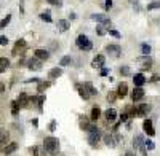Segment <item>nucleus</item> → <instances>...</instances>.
Masks as SVG:
<instances>
[{"label":"nucleus","mask_w":160,"mask_h":156,"mask_svg":"<svg viewBox=\"0 0 160 156\" xmlns=\"http://www.w3.org/2000/svg\"><path fill=\"white\" fill-rule=\"evenodd\" d=\"M128 116H130V115H128V113H123V115H122V123H123V121H127V120H128Z\"/></svg>","instance_id":"37998d69"},{"label":"nucleus","mask_w":160,"mask_h":156,"mask_svg":"<svg viewBox=\"0 0 160 156\" xmlns=\"http://www.w3.org/2000/svg\"><path fill=\"white\" fill-rule=\"evenodd\" d=\"M50 86V83H40V86H38V91H43V89H47Z\"/></svg>","instance_id":"a19ab883"},{"label":"nucleus","mask_w":160,"mask_h":156,"mask_svg":"<svg viewBox=\"0 0 160 156\" xmlns=\"http://www.w3.org/2000/svg\"><path fill=\"white\" fill-rule=\"evenodd\" d=\"M142 97H144V89L139 88V86H136L135 89H133V93H131L133 102H139V100H142Z\"/></svg>","instance_id":"9d476101"},{"label":"nucleus","mask_w":160,"mask_h":156,"mask_svg":"<svg viewBox=\"0 0 160 156\" xmlns=\"http://www.w3.org/2000/svg\"><path fill=\"white\" fill-rule=\"evenodd\" d=\"M142 129H144V132L148 134L149 137H154V135H155V129H154L151 120H144V123H142Z\"/></svg>","instance_id":"1a4fd4ad"},{"label":"nucleus","mask_w":160,"mask_h":156,"mask_svg":"<svg viewBox=\"0 0 160 156\" xmlns=\"http://www.w3.org/2000/svg\"><path fill=\"white\" fill-rule=\"evenodd\" d=\"M72 64V57L71 56H64V57H61V61H59V66L61 67H68V66H71Z\"/></svg>","instance_id":"a878e982"},{"label":"nucleus","mask_w":160,"mask_h":156,"mask_svg":"<svg viewBox=\"0 0 160 156\" xmlns=\"http://www.w3.org/2000/svg\"><path fill=\"white\" fill-rule=\"evenodd\" d=\"M93 21H96V22H101V24H104L106 25V29L109 30V27L112 25V22H111V19L108 18V15H101V13H95V15H91L90 16Z\"/></svg>","instance_id":"39448f33"},{"label":"nucleus","mask_w":160,"mask_h":156,"mask_svg":"<svg viewBox=\"0 0 160 156\" xmlns=\"http://www.w3.org/2000/svg\"><path fill=\"white\" fill-rule=\"evenodd\" d=\"M157 8H160V0H154V2L148 3V10H149V11H151V10H157Z\"/></svg>","instance_id":"c756f323"},{"label":"nucleus","mask_w":160,"mask_h":156,"mask_svg":"<svg viewBox=\"0 0 160 156\" xmlns=\"http://www.w3.org/2000/svg\"><path fill=\"white\" fill-rule=\"evenodd\" d=\"M0 45H2V46L8 45V38H7L5 35H2V37H0Z\"/></svg>","instance_id":"f704fd0d"},{"label":"nucleus","mask_w":160,"mask_h":156,"mask_svg":"<svg viewBox=\"0 0 160 156\" xmlns=\"http://www.w3.org/2000/svg\"><path fill=\"white\" fill-rule=\"evenodd\" d=\"M99 116H101V108H99V107H93V108H91V115H90L91 121H96Z\"/></svg>","instance_id":"4be33fe9"},{"label":"nucleus","mask_w":160,"mask_h":156,"mask_svg":"<svg viewBox=\"0 0 160 156\" xmlns=\"http://www.w3.org/2000/svg\"><path fill=\"white\" fill-rule=\"evenodd\" d=\"M117 142H122V135L120 134H104V144L114 148L117 145Z\"/></svg>","instance_id":"20e7f679"},{"label":"nucleus","mask_w":160,"mask_h":156,"mask_svg":"<svg viewBox=\"0 0 160 156\" xmlns=\"http://www.w3.org/2000/svg\"><path fill=\"white\" fill-rule=\"evenodd\" d=\"M48 3H51V5H55V7H61V0H47Z\"/></svg>","instance_id":"4c0bfd02"},{"label":"nucleus","mask_w":160,"mask_h":156,"mask_svg":"<svg viewBox=\"0 0 160 156\" xmlns=\"http://www.w3.org/2000/svg\"><path fill=\"white\" fill-rule=\"evenodd\" d=\"M16 148H18V144H16V142H11V144H8V145L3 148V153H5V154H10V153H13V151H16Z\"/></svg>","instance_id":"5701e85b"},{"label":"nucleus","mask_w":160,"mask_h":156,"mask_svg":"<svg viewBox=\"0 0 160 156\" xmlns=\"http://www.w3.org/2000/svg\"><path fill=\"white\" fill-rule=\"evenodd\" d=\"M128 94V85L125 81H122L118 86H117V96L118 97H125Z\"/></svg>","instance_id":"dca6fc26"},{"label":"nucleus","mask_w":160,"mask_h":156,"mask_svg":"<svg viewBox=\"0 0 160 156\" xmlns=\"http://www.w3.org/2000/svg\"><path fill=\"white\" fill-rule=\"evenodd\" d=\"M75 45H77L78 49H82V51H90V49L93 48V45H91V42H90V38H88L87 35H83V34L77 37Z\"/></svg>","instance_id":"7ed1b4c3"},{"label":"nucleus","mask_w":160,"mask_h":156,"mask_svg":"<svg viewBox=\"0 0 160 156\" xmlns=\"http://www.w3.org/2000/svg\"><path fill=\"white\" fill-rule=\"evenodd\" d=\"M26 42L24 40H18L16 43H15V48H13V51H11V54L13 56H18V54H22L24 53V49H26Z\"/></svg>","instance_id":"0eeeda50"},{"label":"nucleus","mask_w":160,"mask_h":156,"mask_svg":"<svg viewBox=\"0 0 160 156\" xmlns=\"http://www.w3.org/2000/svg\"><path fill=\"white\" fill-rule=\"evenodd\" d=\"M42 62H43V61H40V59H37V57L29 59V61H28V67H29L31 70H40V69H42Z\"/></svg>","instance_id":"9b49d317"},{"label":"nucleus","mask_w":160,"mask_h":156,"mask_svg":"<svg viewBox=\"0 0 160 156\" xmlns=\"http://www.w3.org/2000/svg\"><path fill=\"white\" fill-rule=\"evenodd\" d=\"M7 140H8V132L5 129H2V132H0V142H2V145L7 144Z\"/></svg>","instance_id":"7c9ffc66"},{"label":"nucleus","mask_w":160,"mask_h":156,"mask_svg":"<svg viewBox=\"0 0 160 156\" xmlns=\"http://www.w3.org/2000/svg\"><path fill=\"white\" fill-rule=\"evenodd\" d=\"M83 86H85V89L90 93V96H96L98 94V91L95 89V86H93V83H90V81H87V83H83Z\"/></svg>","instance_id":"393cba45"},{"label":"nucleus","mask_w":160,"mask_h":156,"mask_svg":"<svg viewBox=\"0 0 160 156\" xmlns=\"http://www.w3.org/2000/svg\"><path fill=\"white\" fill-rule=\"evenodd\" d=\"M102 27H104V25H99V27H98V30H96V32H98V35H104L106 32H109L108 29H102Z\"/></svg>","instance_id":"e433bc0d"},{"label":"nucleus","mask_w":160,"mask_h":156,"mask_svg":"<svg viewBox=\"0 0 160 156\" xmlns=\"http://www.w3.org/2000/svg\"><path fill=\"white\" fill-rule=\"evenodd\" d=\"M130 2H131L133 5H136V7H138V0H130Z\"/></svg>","instance_id":"de8ad7c7"},{"label":"nucleus","mask_w":160,"mask_h":156,"mask_svg":"<svg viewBox=\"0 0 160 156\" xmlns=\"http://www.w3.org/2000/svg\"><path fill=\"white\" fill-rule=\"evenodd\" d=\"M34 56H35L37 59H40V61H47V59L50 57V53H48L47 49L38 48V49H35V51H34Z\"/></svg>","instance_id":"ddd939ff"},{"label":"nucleus","mask_w":160,"mask_h":156,"mask_svg":"<svg viewBox=\"0 0 160 156\" xmlns=\"http://www.w3.org/2000/svg\"><path fill=\"white\" fill-rule=\"evenodd\" d=\"M75 88H77V91H78L80 97H82L83 100H88V99L91 97V96H90V93L85 89V86H83V85H80V83H78V85H75Z\"/></svg>","instance_id":"f3484780"},{"label":"nucleus","mask_w":160,"mask_h":156,"mask_svg":"<svg viewBox=\"0 0 160 156\" xmlns=\"http://www.w3.org/2000/svg\"><path fill=\"white\" fill-rule=\"evenodd\" d=\"M50 131H56V121L55 120L50 123Z\"/></svg>","instance_id":"79ce46f5"},{"label":"nucleus","mask_w":160,"mask_h":156,"mask_svg":"<svg viewBox=\"0 0 160 156\" xmlns=\"http://www.w3.org/2000/svg\"><path fill=\"white\" fill-rule=\"evenodd\" d=\"M101 139V132L99 131H93V132H88V144L91 147H96L98 142Z\"/></svg>","instance_id":"6e6552de"},{"label":"nucleus","mask_w":160,"mask_h":156,"mask_svg":"<svg viewBox=\"0 0 160 156\" xmlns=\"http://www.w3.org/2000/svg\"><path fill=\"white\" fill-rule=\"evenodd\" d=\"M104 116H106V121L112 123V121L117 120V110L115 108H108V110L104 112Z\"/></svg>","instance_id":"4468645a"},{"label":"nucleus","mask_w":160,"mask_h":156,"mask_svg":"<svg viewBox=\"0 0 160 156\" xmlns=\"http://www.w3.org/2000/svg\"><path fill=\"white\" fill-rule=\"evenodd\" d=\"M108 73H109V70H108V69H102V70H101V75H102V76H106Z\"/></svg>","instance_id":"a18cd8bd"},{"label":"nucleus","mask_w":160,"mask_h":156,"mask_svg":"<svg viewBox=\"0 0 160 156\" xmlns=\"http://www.w3.org/2000/svg\"><path fill=\"white\" fill-rule=\"evenodd\" d=\"M19 108H21V105H19L18 100L11 103V113H13V115H18V110H19Z\"/></svg>","instance_id":"2f4dec72"},{"label":"nucleus","mask_w":160,"mask_h":156,"mask_svg":"<svg viewBox=\"0 0 160 156\" xmlns=\"http://www.w3.org/2000/svg\"><path fill=\"white\" fill-rule=\"evenodd\" d=\"M106 51H108L109 54H112L114 57H117L120 53H122V48H120V45H108L106 46Z\"/></svg>","instance_id":"f8f14e48"},{"label":"nucleus","mask_w":160,"mask_h":156,"mask_svg":"<svg viewBox=\"0 0 160 156\" xmlns=\"http://www.w3.org/2000/svg\"><path fill=\"white\" fill-rule=\"evenodd\" d=\"M141 51H142V56H149L151 54V46L148 43H142L141 45Z\"/></svg>","instance_id":"cd10ccee"},{"label":"nucleus","mask_w":160,"mask_h":156,"mask_svg":"<svg viewBox=\"0 0 160 156\" xmlns=\"http://www.w3.org/2000/svg\"><path fill=\"white\" fill-rule=\"evenodd\" d=\"M125 156H135V153H133V151H127Z\"/></svg>","instance_id":"49530a36"},{"label":"nucleus","mask_w":160,"mask_h":156,"mask_svg":"<svg viewBox=\"0 0 160 156\" xmlns=\"http://www.w3.org/2000/svg\"><path fill=\"white\" fill-rule=\"evenodd\" d=\"M138 62L142 66V69H151V67H152V59H151L149 56H142V57H139Z\"/></svg>","instance_id":"6ab92c4d"},{"label":"nucleus","mask_w":160,"mask_h":156,"mask_svg":"<svg viewBox=\"0 0 160 156\" xmlns=\"http://www.w3.org/2000/svg\"><path fill=\"white\" fill-rule=\"evenodd\" d=\"M148 81L146 80V76L142 75V73H136L135 76H133V83H135V86H139V88H142V85Z\"/></svg>","instance_id":"a211bd4d"},{"label":"nucleus","mask_w":160,"mask_h":156,"mask_svg":"<svg viewBox=\"0 0 160 156\" xmlns=\"http://www.w3.org/2000/svg\"><path fill=\"white\" fill-rule=\"evenodd\" d=\"M120 73L122 75H130V67H122L120 69Z\"/></svg>","instance_id":"ea45409f"},{"label":"nucleus","mask_w":160,"mask_h":156,"mask_svg":"<svg viewBox=\"0 0 160 156\" xmlns=\"http://www.w3.org/2000/svg\"><path fill=\"white\" fill-rule=\"evenodd\" d=\"M45 147L43 145H35V147H32V150H31V153H32V156H45Z\"/></svg>","instance_id":"aec40b11"},{"label":"nucleus","mask_w":160,"mask_h":156,"mask_svg":"<svg viewBox=\"0 0 160 156\" xmlns=\"http://www.w3.org/2000/svg\"><path fill=\"white\" fill-rule=\"evenodd\" d=\"M58 29H59V32H66V30L69 29V21L59 19V21H58Z\"/></svg>","instance_id":"b1692460"},{"label":"nucleus","mask_w":160,"mask_h":156,"mask_svg":"<svg viewBox=\"0 0 160 156\" xmlns=\"http://www.w3.org/2000/svg\"><path fill=\"white\" fill-rule=\"evenodd\" d=\"M8 67H10V61H8L7 57H2V59H0V72L3 73Z\"/></svg>","instance_id":"bb28decb"},{"label":"nucleus","mask_w":160,"mask_h":156,"mask_svg":"<svg viewBox=\"0 0 160 156\" xmlns=\"http://www.w3.org/2000/svg\"><path fill=\"white\" fill-rule=\"evenodd\" d=\"M104 62H106V57L102 56V54H98L95 59L91 61V67H95V69H99V67H102L104 66Z\"/></svg>","instance_id":"2eb2a0df"},{"label":"nucleus","mask_w":160,"mask_h":156,"mask_svg":"<svg viewBox=\"0 0 160 156\" xmlns=\"http://www.w3.org/2000/svg\"><path fill=\"white\" fill-rule=\"evenodd\" d=\"M104 8L109 11V10L112 8V0H106V2H104Z\"/></svg>","instance_id":"c9c22d12"},{"label":"nucleus","mask_w":160,"mask_h":156,"mask_svg":"<svg viewBox=\"0 0 160 156\" xmlns=\"http://www.w3.org/2000/svg\"><path fill=\"white\" fill-rule=\"evenodd\" d=\"M133 148L135 151H141L142 156H148V148H146V139L139 134V135H135L133 139Z\"/></svg>","instance_id":"f257e3e1"},{"label":"nucleus","mask_w":160,"mask_h":156,"mask_svg":"<svg viewBox=\"0 0 160 156\" xmlns=\"http://www.w3.org/2000/svg\"><path fill=\"white\" fill-rule=\"evenodd\" d=\"M43 147H45V150H47L48 153H56L58 148H59V142H58L56 137H51V135H50V137H45Z\"/></svg>","instance_id":"f03ea898"},{"label":"nucleus","mask_w":160,"mask_h":156,"mask_svg":"<svg viewBox=\"0 0 160 156\" xmlns=\"http://www.w3.org/2000/svg\"><path fill=\"white\" fill-rule=\"evenodd\" d=\"M40 19L45 21V22H51V21H53V19H51V15H50V11H43L42 15H40Z\"/></svg>","instance_id":"c85d7f7f"},{"label":"nucleus","mask_w":160,"mask_h":156,"mask_svg":"<svg viewBox=\"0 0 160 156\" xmlns=\"http://www.w3.org/2000/svg\"><path fill=\"white\" fill-rule=\"evenodd\" d=\"M61 75H62V69L55 67V69H51V70H50L48 78H51V80H55V78H58V76H61Z\"/></svg>","instance_id":"412c9836"},{"label":"nucleus","mask_w":160,"mask_h":156,"mask_svg":"<svg viewBox=\"0 0 160 156\" xmlns=\"http://www.w3.org/2000/svg\"><path fill=\"white\" fill-rule=\"evenodd\" d=\"M109 35H112V37H115V38H120V34H118L117 30H114V29H109Z\"/></svg>","instance_id":"58836bf2"},{"label":"nucleus","mask_w":160,"mask_h":156,"mask_svg":"<svg viewBox=\"0 0 160 156\" xmlns=\"http://www.w3.org/2000/svg\"><path fill=\"white\" fill-rule=\"evenodd\" d=\"M149 110H151V107L148 105V103H139L136 108H133L131 115H133V116H146Z\"/></svg>","instance_id":"423d86ee"},{"label":"nucleus","mask_w":160,"mask_h":156,"mask_svg":"<svg viewBox=\"0 0 160 156\" xmlns=\"http://www.w3.org/2000/svg\"><path fill=\"white\" fill-rule=\"evenodd\" d=\"M10 21H11V16H10V15H7V18H3V19H2V24H0V27H2V29H3V27H7Z\"/></svg>","instance_id":"72a5a7b5"},{"label":"nucleus","mask_w":160,"mask_h":156,"mask_svg":"<svg viewBox=\"0 0 160 156\" xmlns=\"http://www.w3.org/2000/svg\"><path fill=\"white\" fill-rule=\"evenodd\" d=\"M158 80H160V76H158V75H154V76L151 78V81H158Z\"/></svg>","instance_id":"c03bdc74"},{"label":"nucleus","mask_w":160,"mask_h":156,"mask_svg":"<svg viewBox=\"0 0 160 156\" xmlns=\"http://www.w3.org/2000/svg\"><path fill=\"white\" fill-rule=\"evenodd\" d=\"M146 148H148L149 151H152V150L155 148V144H154L151 139H146Z\"/></svg>","instance_id":"473e14b6"}]
</instances>
